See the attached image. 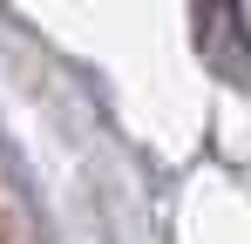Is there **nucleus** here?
Segmentation results:
<instances>
[{
  "label": "nucleus",
  "instance_id": "obj_1",
  "mask_svg": "<svg viewBox=\"0 0 251 244\" xmlns=\"http://www.w3.org/2000/svg\"><path fill=\"white\" fill-rule=\"evenodd\" d=\"M190 7H197V48H204V61L217 75L251 88V27L238 14V0H190Z\"/></svg>",
  "mask_w": 251,
  "mask_h": 244
}]
</instances>
